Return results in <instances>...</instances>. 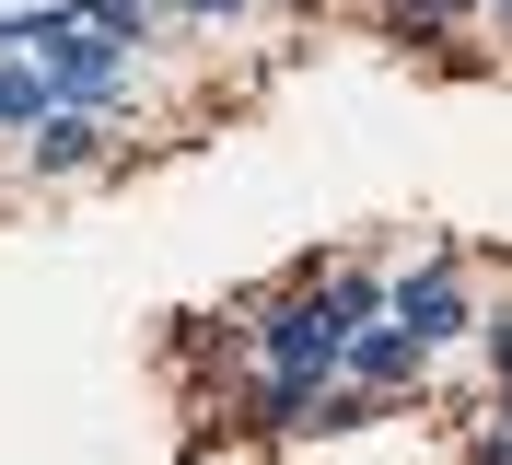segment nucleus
Returning a JSON list of instances; mask_svg holds the SVG:
<instances>
[{
  "label": "nucleus",
  "mask_w": 512,
  "mask_h": 465,
  "mask_svg": "<svg viewBox=\"0 0 512 465\" xmlns=\"http://www.w3.org/2000/svg\"><path fill=\"white\" fill-rule=\"evenodd\" d=\"M384 314L408 326L431 361H443L454 338H478V291H466V245H431L419 268H396V291H384Z\"/></svg>",
  "instance_id": "2"
},
{
  "label": "nucleus",
  "mask_w": 512,
  "mask_h": 465,
  "mask_svg": "<svg viewBox=\"0 0 512 465\" xmlns=\"http://www.w3.org/2000/svg\"><path fill=\"white\" fill-rule=\"evenodd\" d=\"M478 361H489V384L512 396V303H478Z\"/></svg>",
  "instance_id": "7"
},
{
  "label": "nucleus",
  "mask_w": 512,
  "mask_h": 465,
  "mask_svg": "<svg viewBox=\"0 0 512 465\" xmlns=\"http://www.w3.org/2000/svg\"><path fill=\"white\" fill-rule=\"evenodd\" d=\"M454 465H512V419H501V407H489L478 431H466V454H454Z\"/></svg>",
  "instance_id": "8"
},
{
  "label": "nucleus",
  "mask_w": 512,
  "mask_h": 465,
  "mask_svg": "<svg viewBox=\"0 0 512 465\" xmlns=\"http://www.w3.org/2000/svg\"><path fill=\"white\" fill-rule=\"evenodd\" d=\"M35 70H47V105H82V117H117L128 93H140V47L128 35H105L94 12H70L47 47H24Z\"/></svg>",
  "instance_id": "1"
},
{
  "label": "nucleus",
  "mask_w": 512,
  "mask_h": 465,
  "mask_svg": "<svg viewBox=\"0 0 512 465\" xmlns=\"http://www.w3.org/2000/svg\"><path fill=\"white\" fill-rule=\"evenodd\" d=\"M373 24H384V47H443L466 12L454 0H373Z\"/></svg>",
  "instance_id": "5"
},
{
  "label": "nucleus",
  "mask_w": 512,
  "mask_h": 465,
  "mask_svg": "<svg viewBox=\"0 0 512 465\" xmlns=\"http://www.w3.org/2000/svg\"><path fill=\"white\" fill-rule=\"evenodd\" d=\"M338 384H350V396H373V407H396V396H419V384H431V349H419L396 314H373V326L350 338V361H338Z\"/></svg>",
  "instance_id": "3"
},
{
  "label": "nucleus",
  "mask_w": 512,
  "mask_h": 465,
  "mask_svg": "<svg viewBox=\"0 0 512 465\" xmlns=\"http://www.w3.org/2000/svg\"><path fill=\"white\" fill-rule=\"evenodd\" d=\"M35 117H47V70H35L24 47H0V128H12V140H24Z\"/></svg>",
  "instance_id": "6"
},
{
  "label": "nucleus",
  "mask_w": 512,
  "mask_h": 465,
  "mask_svg": "<svg viewBox=\"0 0 512 465\" xmlns=\"http://www.w3.org/2000/svg\"><path fill=\"white\" fill-rule=\"evenodd\" d=\"M454 12H489V0H454Z\"/></svg>",
  "instance_id": "9"
},
{
  "label": "nucleus",
  "mask_w": 512,
  "mask_h": 465,
  "mask_svg": "<svg viewBox=\"0 0 512 465\" xmlns=\"http://www.w3.org/2000/svg\"><path fill=\"white\" fill-rule=\"evenodd\" d=\"M105 152H117V128H105V117H82V105H47V117L24 128V175H35V186H70V175H94Z\"/></svg>",
  "instance_id": "4"
}]
</instances>
